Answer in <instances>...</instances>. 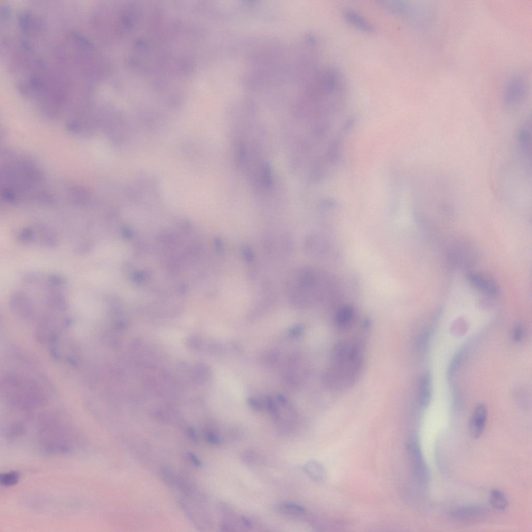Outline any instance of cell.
<instances>
[{
    "label": "cell",
    "instance_id": "cell-17",
    "mask_svg": "<svg viewBox=\"0 0 532 532\" xmlns=\"http://www.w3.org/2000/svg\"><path fill=\"white\" fill-rule=\"evenodd\" d=\"M207 439L210 443L214 445H219L221 443L219 437L216 434L209 433L207 435Z\"/></svg>",
    "mask_w": 532,
    "mask_h": 532
},
{
    "label": "cell",
    "instance_id": "cell-8",
    "mask_svg": "<svg viewBox=\"0 0 532 532\" xmlns=\"http://www.w3.org/2000/svg\"><path fill=\"white\" fill-rule=\"evenodd\" d=\"M379 3L388 12L396 15L405 14L409 8V5L404 1H380Z\"/></svg>",
    "mask_w": 532,
    "mask_h": 532
},
{
    "label": "cell",
    "instance_id": "cell-1",
    "mask_svg": "<svg viewBox=\"0 0 532 532\" xmlns=\"http://www.w3.org/2000/svg\"><path fill=\"white\" fill-rule=\"evenodd\" d=\"M526 83L521 76L513 78L506 88L504 101L508 107L519 105L524 100L526 94Z\"/></svg>",
    "mask_w": 532,
    "mask_h": 532
},
{
    "label": "cell",
    "instance_id": "cell-4",
    "mask_svg": "<svg viewBox=\"0 0 532 532\" xmlns=\"http://www.w3.org/2000/svg\"><path fill=\"white\" fill-rule=\"evenodd\" d=\"M342 14L344 21L357 30L366 33L375 32L374 26L358 12L350 9H345Z\"/></svg>",
    "mask_w": 532,
    "mask_h": 532
},
{
    "label": "cell",
    "instance_id": "cell-2",
    "mask_svg": "<svg viewBox=\"0 0 532 532\" xmlns=\"http://www.w3.org/2000/svg\"><path fill=\"white\" fill-rule=\"evenodd\" d=\"M488 511L483 507L469 506L456 509L450 513L451 518L464 524H473L486 518Z\"/></svg>",
    "mask_w": 532,
    "mask_h": 532
},
{
    "label": "cell",
    "instance_id": "cell-16",
    "mask_svg": "<svg viewBox=\"0 0 532 532\" xmlns=\"http://www.w3.org/2000/svg\"><path fill=\"white\" fill-rule=\"evenodd\" d=\"M513 339L516 342H520L524 337V330L521 326H516L513 332Z\"/></svg>",
    "mask_w": 532,
    "mask_h": 532
},
{
    "label": "cell",
    "instance_id": "cell-13",
    "mask_svg": "<svg viewBox=\"0 0 532 532\" xmlns=\"http://www.w3.org/2000/svg\"><path fill=\"white\" fill-rule=\"evenodd\" d=\"M307 473L311 475V477L315 479H321L324 475L323 469L322 467L315 462H311L306 465Z\"/></svg>",
    "mask_w": 532,
    "mask_h": 532
},
{
    "label": "cell",
    "instance_id": "cell-12",
    "mask_svg": "<svg viewBox=\"0 0 532 532\" xmlns=\"http://www.w3.org/2000/svg\"><path fill=\"white\" fill-rule=\"evenodd\" d=\"M20 478L19 473L11 471L4 473L0 476V482L5 487H12L16 484Z\"/></svg>",
    "mask_w": 532,
    "mask_h": 532
},
{
    "label": "cell",
    "instance_id": "cell-10",
    "mask_svg": "<svg viewBox=\"0 0 532 532\" xmlns=\"http://www.w3.org/2000/svg\"><path fill=\"white\" fill-rule=\"evenodd\" d=\"M354 315L353 308L350 306H344L336 315V322L340 327H345L352 321Z\"/></svg>",
    "mask_w": 532,
    "mask_h": 532
},
{
    "label": "cell",
    "instance_id": "cell-7",
    "mask_svg": "<svg viewBox=\"0 0 532 532\" xmlns=\"http://www.w3.org/2000/svg\"><path fill=\"white\" fill-rule=\"evenodd\" d=\"M413 448V456L416 474L419 480L425 481L427 480L428 475L427 466L423 460L422 454L418 449V447L414 445Z\"/></svg>",
    "mask_w": 532,
    "mask_h": 532
},
{
    "label": "cell",
    "instance_id": "cell-20",
    "mask_svg": "<svg viewBox=\"0 0 532 532\" xmlns=\"http://www.w3.org/2000/svg\"><path fill=\"white\" fill-rule=\"evenodd\" d=\"M189 435L190 437L192 438V440H193V441H197V435H195V434L194 433V432H193V431L192 430L190 431L189 432Z\"/></svg>",
    "mask_w": 532,
    "mask_h": 532
},
{
    "label": "cell",
    "instance_id": "cell-19",
    "mask_svg": "<svg viewBox=\"0 0 532 532\" xmlns=\"http://www.w3.org/2000/svg\"><path fill=\"white\" fill-rule=\"evenodd\" d=\"M189 457H190V459L191 461L193 462V463L195 466H201L200 461L198 460L197 457H196L194 455L190 454V456H189Z\"/></svg>",
    "mask_w": 532,
    "mask_h": 532
},
{
    "label": "cell",
    "instance_id": "cell-6",
    "mask_svg": "<svg viewBox=\"0 0 532 532\" xmlns=\"http://www.w3.org/2000/svg\"><path fill=\"white\" fill-rule=\"evenodd\" d=\"M469 282L478 290L491 296L498 294V286L489 279L478 274L471 273L469 275Z\"/></svg>",
    "mask_w": 532,
    "mask_h": 532
},
{
    "label": "cell",
    "instance_id": "cell-9",
    "mask_svg": "<svg viewBox=\"0 0 532 532\" xmlns=\"http://www.w3.org/2000/svg\"><path fill=\"white\" fill-rule=\"evenodd\" d=\"M489 500L491 506L498 510L505 511L508 507L507 498L498 489H493L491 491Z\"/></svg>",
    "mask_w": 532,
    "mask_h": 532
},
{
    "label": "cell",
    "instance_id": "cell-15",
    "mask_svg": "<svg viewBox=\"0 0 532 532\" xmlns=\"http://www.w3.org/2000/svg\"><path fill=\"white\" fill-rule=\"evenodd\" d=\"M357 119L356 117H350L347 120L341 127V132L343 133H346L349 132L352 128L353 127L354 125L356 123Z\"/></svg>",
    "mask_w": 532,
    "mask_h": 532
},
{
    "label": "cell",
    "instance_id": "cell-11",
    "mask_svg": "<svg viewBox=\"0 0 532 532\" xmlns=\"http://www.w3.org/2000/svg\"><path fill=\"white\" fill-rule=\"evenodd\" d=\"M342 142L339 138L333 139L330 143L327 153L328 161L333 164L337 163L341 156Z\"/></svg>",
    "mask_w": 532,
    "mask_h": 532
},
{
    "label": "cell",
    "instance_id": "cell-5",
    "mask_svg": "<svg viewBox=\"0 0 532 532\" xmlns=\"http://www.w3.org/2000/svg\"><path fill=\"white\" fill-rule=\"evenodd\" d=\"M432 396V381L430 373H426L419 381L418 400L420 405L423 407H428L431 403Z\"/></svg>",
    "mask_w": 532,
    "mask_h": 532
},
{
    "label": "cell",
    "instance_id": "cell-14",
    "mask_svg": "<svg viewBox=\"0 0 532 532\" xmlns=\"http://www.w3.org/2000/svg\"><path fill=\"white\" fill-rule=\"evenodd\" d=\"M281 508L282 511L287 514L293 515H301L305 512V510L303 507L294 503L283 504Z\"/></svg>",
    "mask_w": 532,
    "mask_h": 532
},
{
    "label": "cell",
    "instance_id": "cell-3",
    "mask_svg": "<svg viewBox=\"0 0 532 532\" xmlns=\"http://www.w3.org/2000/svg\"><path fill=\"white\" fill-rule=\"evenodd\" d=\"M488 417V408L483 404L478 405L471 413L469 421V429L474 438H480L484 430Z\"/></svg>",
    "mask_w": 532,
    "mask_h": 532
},
{
    "label": "cell",
    "instance_id": "cell-18",
    "mask_svg": "<svg viewBox=\"0 0 532 532\" xmlns=\"http://www.w3.org/2000/svg\"><path fill=\"white\" fill-rule=\"evenodd\" d=\"M244 257L248 261H251L253 260L254 255L253 252L249 248H246L244 249Z\"/></svg>",
    "mask_w": 532,
    "mask_h": 532
}]
</instances>
